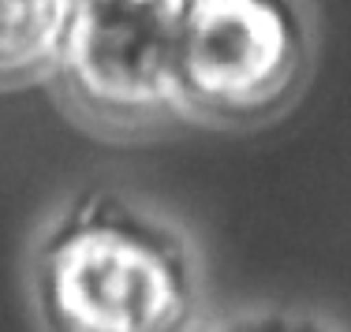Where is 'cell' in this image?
Segmentation results:
<instances>
[{
  "label": "cell",
  "mask_w": 351,
  "mask_h": 332,
  "mask_svg": "<svg viewBox=\"0 0 351 332\" xmlns=\"http://www.w3.org/2000/svg\"><path fill=\"white\" fill-rule=\"evenodd\" d=\"M27 295L41 332H202L206 272L149 202L86 187L38 231Z\"/></svg>",
  "instance_id": "cell-1"
},
{
  "label": "cell",
  "mask_w": 351,
  "mask_h": 332,
  "mask_svg": "<svg viewBox=\"0 0 351 332\" xmlns=\"http://www.w3.org/2000/svg\"><path fill=\"white\" fill-rule=\"evenodd\" d=\"M314 34L299 0H180L172 71L183 123L258 131L299 101Z\"/></svg>",
  "instance_id": "cell-2"
},
{
  "label": "cell",
  "mask_w": 351,
  "mask_h": 332,
  "mask_svg": "<svg viewBox=\"0 0 351 332\" xmlns=\"http://www.w3.org/2000/svg\"><path fill=\"white\" fill-rule=\"evenodd\" d=\"M180 4V0H176ZM169 0H75L53 90L79 127L112 142L180 127Z\"/></svg>",
  "instance_id": "cell-3"
},
{
  "label": "cell",
  "mask_w": 351,
  "mask_h": 332,
  "mask_svg": "<svg viewBox=\"0 0 351 332\" xmlns=\"http://www.w3.org/2000/svg\"><path fill=\"white\" fill-rule=\"evenodd\" d=\"M75 19V0H0V94L49 82Z\"/></svg>",
  "instance_id": "cell-4"
},
{
  "label": "cell",
  "mask_w": 351,
  "mask_h": 332,
  "mask_svg": "<svg viewBox=\"0 0 351 332\" xmlns=\"http://www.w3.org/2000/svg\"><path fill=\"white\" fill-rule=\"evenodd\" d=\"M202 332H332L317 318L303 314H280V310H254V314H232Z\"/></svg>",
  "instance_id": "cell-5"
},
{
  "label": "cell",
  "mask_w": 351,
  "mask_h": 332,
  "mask_svg": "<svg viewBox=\"0 0 351 332\" xmlns=\"http://www.w3.org/2000/svg\"><path fill=\"white\" fill-rule=\"evenodd\" d=\"M169 4H176V0H169Z\"/></svg>",
  "instance_id": "cell-6"
}]
</instances>
